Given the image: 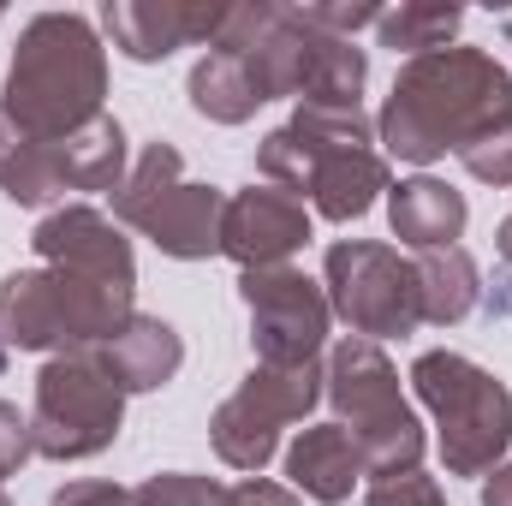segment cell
<instances>
[{
    "label": "cell",
    "mask_w": 512,
    "mask_h": 506,
    "mask_svg": "<svg viewBox=\"0 0 512 506\" xmlns=\"http://www.w3.org/2000/svg\"><path fill=\"white\" fill-rule=\"evenodd\" d=\"M54 506H131V495L120 483H66Z\"/></svg>",
    "instance_id": "27"
},
{
    "label": "cell",
    "mask_w": 512,
    "mask_h": 506,
    "mask_svg": "<svg viewBox=\"0 0 512 506\" xmlns=\"http://www.w3.org/2000/svg\"><path fill=\"white\" fill-rule=\"evenodd\" d=\"M262 173L310 197L328 221H358L387 191V161L370 149V120L358 108H298L292 126L262 143Z\"/></svg>",
    "instance_id": "3"
},
{
    "label": "cell",
    "mask_w": 512,
    "mask_h": 506,
    "mask_svg": "<svg viewBox=\"0 0 512 506\" xmlns=\"http://www.w3.org/2000/svg\"><path fill=\"white\" fill-rule=\"evenodd\" d=\"M370 506H447V501H441V489H435L429 477L405 471V477H382V483L370 489Z\"/></svg>",
    "instance_id": "25"
},
{
    "label": "cell",
    "mask_w": 512,
    "mask_h": 506,
    "mask_svg": "<svg viewBox=\"0 0 512 506\" xmlns=\"http://www.w3.org/2000/svg\"><path fill=\"white\" fill-rule=\"evenodd\" d=\"M30 453H36V447H30V423H24V417L0 399V483H6V477H12Z\"/></svg>",
    "instance_id": "26"
},
{
    "label": "cell",
    "mask_w": 512,
    "mask_h": 506,
    "mask_svg": "<svg viewBox=\"0 0 512 506\" xmlns=\"http://www.w3.org/2000/svg\"><path fill=\"white\" fill-rule=\"evenodd\" d=\"M417 286H423V322H459L477 304V262L447 245V251H423L417 262Z\"/></svg>",
    "instance_id": "21"
},
{
    "label": "cell",
    "mask_w": 512,
    "mask_h": 506,
    "mask_svg": "<svg viewBox=\"0 0 512 506\" xmlns=\"http://www.w3.org/2000/svg\"><path fill=\"white\" fill-rule=\"evenodd\" d=\"M483 506H512V471H501V477L483 489Z\"/></svg>",
    "instance_id": "29"
},
{
    "label": "cell",
    "mask_w": 512,
    "mask_h": 506,
    "mask_svg": "<svg viewBox=\"0 0 512 506\" xmlns=\"http://www.w3.org/2000/svg\"><path fill=\"white\" fill-rule=\"evenodd\" d=\"M102 90H108V60L96 30L78 12H42L30 18L12 54L0 108L36 143H66L72 131L102 120Z\"/></svg>",
    "instance_id": "2"
},
{
    "label": "cell",
    "mask_w": 512,
    "mask_h": 506,
    "mask_svg": "<svg viewBox=\"0 0 512 506\" xmlns=\"http://www.w3.org/2000/svg\"><path fill=\"white\" fill-rule=\"evenodd\" d=\"M328 292H334V310L364 340L411 334L423 322L417 262H405L393 245H334L328 251Z\"/></svg>",
    "instance_id": "9"
},
{
    "label": "cell",
    "mask_w": 512,
    "mask_h": 506,
    "mask_svg": "<svg viewBox=\"0 0 512 506\" xmlns=\"http://www.w3.org/2000/svg\"><path fill=\"white\" fill-rule=\"evenodd\" d=\"M36 251L42 262H60V268H84V274H102V280H120L137 286V268H131V245L114 233L108 215L72 203V209H54L42 227H36Z\"/></svg>",
    "instance_id": "14"
},
{
    "label": "cell",
    "mask_w": 512,
    "mask_h": 506,
    "mask_svg": "<svg viewBox=\"0 0 512 506\" xmlns=\"http://www.w3.org/2000/svg\"><path fill=\"white\" fill-rule=\"evenodd\" d=\"M221 506H298L280 483H268V477H245L239 489H227V501Z\"/></svg>",
    "instance_id": "28"
},
{
    "label": "cell",
    "mask_w": 512,
    "mask_h": 506,
    "mask_svg": "<svg viewBox=\"0 0 512 506\" xmlns=\"http://www.w3.org/2000/svg\"><path fill=\"white\" fill-rule=\"evenodd\" d=\"M221 501H227V489H215L209 477H185V471L155 477L131 495V506H221Z\"/></svg>",
    "instance_id": "23"
},
{
    "label": "cell",
    "mask_w": 512,
    "mask_h": 506,
    "mask_svg": "<svg viewBox=\"0 0 512 506\" xmlns=\"http://www.w3.org/2000/svg\"><path fill=\"white\" fill-rule=\"evenodd\" d=\"M286 477H292V489H304V495H316V501L340 506V501H352L358 477H370V465H364L358 441L346 435V423H322V429H304V435L292 441Z\"/></svg>",
    "instance_id": "15"
},
{
    "label": "cell",
    "mask_w": 512,
    "mask_h": 506,
    "mask_svg": "<svg viewBox=\"0 0 512 506\" xmlns=\"http://www.w3.org/2000/svg\"><path fill=\"white\" fill-rule=\"evenodd\" d=\"M0 191L12 203H48L66 191L54 167V143H36L6 108H0Z\"/></svg>",
    "instance_id": "20"
},
{
    "label": "cell",
    "mask_w": 512,
    "mask_h": 506,
    "mask_svg": "<svg viewBox=\"0 0 512 506\" xmlns=\"http://www.w3.org/2000/svg\"><path fill=\"white\" fill-rule=\"evenodd\" d=\"M387 209H393V233L417 251H447L465 233V197L447 191L441 179H405Z\"/></svg>",
    "instance_id": "18"
},
{
    "label": "cell",
    "mask_w": 512,
    "mask_h": 506,
    "mask_svg": "<svg viewBox=\"0 0 512 506\" xmlns=\"http://www.w3.org/2000/svg\"><path fill=\"white\" fill-rule=\"evenodd\" d=\"M84 352L102 358V370L120 381V393H149V387L173 381L179 358H185L179 334L167 322H155V316H131L120 334H108L102 346H84Z\"/></svg>",
    "instance_id": "16"
},
{
    "label": "cell",
    "mask_w": 512,
    "mask_h": 506,
    "mask_svg": "<svg viewBox=\"0 0 512 506\" xmlns=\"http://www.w3.org/2000/svg\"><path fill=\"white\" fill-rule=\"evenodd\" d=\"M417 399L441 423V453L453 477H483L512 447V393L459 352H423L411 364Z\"/></svg>",
    "instance_id": "6"
},
{
    "label": "cell",
    "mask_w": 512,
    "mask_h": 506,
    "mask_svg": "<svg viewBox=\"0 0 512 506\" xmlns=\"http://www.w3.org/2000/svg\"><path fill=\"white\" fill-rule=\"evenodd\" d=\"M376 24H382L387 48L435 54V48H447V36L459 30V12H453V6H399V12H382Z\"/></svg>",
    "instance_id": "22"
},
{
    "label": "cell",
    "mask_w": 512,
    "mask_h": 506,
    "mask_svg": "<svg viewBox=\"0 0 512 506\" xmlns=\"http://www.w3.org/2000/svg\"><path fill=\"white\" fill-rule=\"evenodd\" d=\"M328 399L346 417V435L358 441L370 477H405L423 459V423L405 405L399 376L376 340H340L328 364Z\"/></svg>",
    "instance_id": "5"
},
{
    "label": "cell",
    "mask_w": 512,
    "mask_h": 506,
    "mask_svg": "<svg viewBox=\"0 0 512 506\" xmlns=\"http://www.w3.org/2000/svg\"><path fill=\"white\" fill-rule=\"evenodd\" d=\"M239 292L251 304L262 364H274V370L316 364L322 334H328V298L316 292V280H304L298 268H245Z\"/></svg>",
    "instance_id": "11"
},
{
    "label": "cell",
    "mask_w": 512,
    "mask_h": 506,
    "mask_svg": "<svg viewBox=\"0 0 512 506\" xmlns=\"http://www.w3.org/2000/svg\"><path fill=\"white\" fill-rule=\"evenodd\" d=\"M459 161H465L477 179L512 185V126L489 131V137H477V143H465V149H459Z\"/></svg>",
    "instance_id": "24"
},
{
    "label": "cell",
    "mask_w": 512,
    "mask_h": 506,
    "mask_svg": "<svg viewBox=\"0 0 512 506\" xmlns=\"http://www.w3.org/2000/svg\"><path fill=\"white\" fill-rule=\"evenodd\" d=\"M179 173H185L179 149L173 143H149L137 155L131 179L114 191V215L131 221L137 233H149L167 256L197 262V256L221 251V215H227V203H221L215 185H185Z\"/></svg>",
    "instance_id": "7"
},
{
    "label": "cell",
    "mask_w": 512,
    "mask_h": 506,
    "mask_svg": "<svg viewBox=\"0 0 512 506\" xmlns=\"http://www.w3.org/2000/svg\"><path fill=\"white\" fill-rule=\"evenodd\" d=\"M310 239V215L304 197L280 191V185H251L227 203L221 215V251L239 256L245 268H280L286 256Z\"/></svg>",
    "instance_id": "12"
},
{
    "label": "cell",
    "mask_w": 512,
    "mask_h": 506,
    "mask_svg": "<svg viewBox=\"0 0 512 506\" xmlns=\"http://www.w3.org/2000/svg\"><path fill=\"white\" fill-rule=\"evenodd\" d=\"M0 506H12V501H6V495H0Z\"/></svg>",
    "instance_id": "32"
},
{
    "label": "cell",
    "mask_w": 512,
    "mask_h": 506,
    "mask_svg": "<svg viewBox=\"0 0 512 506\" xmlns=\"http://www.w3.org/2000/svg\"><path fill=\"white\" fill-rule=\"evenodd\" d=\"M501 256H507V262H512V221H507V227H501Z\"/></svg>",
    "instance_id": "30"
},
{
    "label": "cell",
    "mask_w": 512,
    "mask_h": 506,
    "mask_svg": "<svg viewBox=\"0 0 512 506\" xmlns=\"http://www.w3.org/2000/svg\"><path fill=\"white\" fill-rule=\"evenodd\" d=\"M501 126H512V78L477 48L417 54L382 108V137L399 161L459 155Z\"/></svg>",
    "instance_id": "1"
},
{
    "label": "cell",
    "mask_w": 512,
    "mask_h": 506,
    "mask_svg": "<svg viewBox=\"0 0 512 506\" xmlns=\"http://www.w3.org/2000/svg\"><path fill=\"white\" fill-rule=\"evenodd\" d=\"M131 322V286L84 274V268H24L0 280V346L18 352H84L102 346L108 334H120Z\"/></svg>",
    "instance_id": "4"
},
{
    "label": "cell",
    "mask_w": 512,
    "mask_h": 506,
    "mask_svg": "<svg viewBox=\"0 0 512 506\" xmlns=\"http://www.w3.org/2000/svg\"><path fill=\"white\" fill-rule=\"evenodd\" d=\"M126 393L102 370L96 352H60L36 381V411H30V447L42 459H90L120 435Z\"/></svg>",
    "instance_id": "8"
},
{
    "label": "cell",
    "mask_w": 512,
    "mask_h": 506,
    "mask_svg": "<svg viewBox=\"0 0 512 506\" xmlns=\"http://www.w3.org/2000/svg\"><path fill=\"white\" fill-rule=\"evenodd\" d=\"M316 399H322L316 364H292V370L262 364V370L215 411V453H221L233 471H262V465L274 459L280 429L298 423Z\"/></svg>",
    "instance_id": "10"
},
{
    "label": "cell",
    "mask_w": 512,
    "mask_h": 506,
    "mask_svg": "<svg viewBox=\"0 0 512 506\" xmlns=\"http://www.w3.org/2000/svg\"><path fill=\"white\" fill-rule=\"evenodd\" d=\"M0 370H6V346H0Z\"/></svg>",
    "instance_id": "31"
},
{
    "label": "cell",
    "mask_w": 512,
    "mask_h": 506,
    "mask_svg": "<svg viewBox=\"0 0 512 506\" xmlns=\"http://www.w3.org/2000/svg\"><path fill=\"white\" fill-rule=\"evenodd\" d=\"M54 167L66 191H114L120 167H126V131L120 120H90L84 131H72L66 143H54Z\"/></svg>",
    "instance_id": "19"
},
{
    "label": "cell",
    "mask_w": 512,
    "mask_h": 506,
    "mask_svg": "<svg viewBox=\"0 0 512 506\" xmlns=\"http://www.w3.org/2000/svg\"><path fill=\"white\" fill-rule=\"evenodd\" d=\"M191 102H197V114H209V120H221V126H239V120H251L268 96H262V84H256L251 60H245L233 42L215 36L209 54H203L197 72H191Z\"/></svg>",
    "instance_id": "17"
},
{
    "label": "cell",
    "mask_w": 512,
    "mask_h": 506,
    "mask_svg": "<svg viewBox=\"0 0 512 506\" xmlns=\"http://www.w3.org/2000/svg\"><path fill=\"white\" fill-rule=\"evenodd\" d=\"M233 6H173V0H114L102 12L108 36L131 60H167L185 42H215Z\"/></svg>",
    "instance_id": "13"
}]
</instances>
